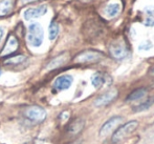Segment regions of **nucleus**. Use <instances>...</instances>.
I'll use <instances>...</instances> for the list:
<instances>
[{"label":"nucleus","instance_id":"nucleus-1","mask_svg":"<svg viewBox=\"0 0 154 144\" xmlns=\"http://www.w3.org/2000/svg\"><path fill=\"white\" fill-rule=\"evenodd\" d=\"M44 38V32L40 23L34 22L29 24V30H27V41L32 46L39 47L43 42Z\"/></svg>","mask_w":154,"mask_h":144},{"label":"nucleus","instance_id":"nucleus-2","mask_svg":"<svg viewBox=\"0 0 154 144\" xmlns=\"http://www.w3.org/2000/svg\"><path fill=\"white\" fill-rule=\"evenodd\" d=\"M137 126H138V121H136V120H131V121L125 123L123 126L118 128L114 132V134L112 135V142L118 143L120 141H122L123 139L127 138L131 133H133L137 128Z\"/></svg>","mask_w":154,"mask_h":144},{"label":"nucleus","instance_id":"nucleus-3","mask_svg":"<svg viewBox=\"0 0 154 144\" xmlns=\"http://www.w3.org/2000/svg\"><path fill=\"white\" fill-rule=\"evenodd\" d=\"M24 115L29 121L35 122V123H41L46 118V110L43 107L38 105H32L25 110Z\"/></svg>","mask_w":154,"mask_h":144},{"label":"nucleus","instance_id":"nucleus-4","mask_svg":"<svg viewBox=\"0 0 154 144\" xmlns=\"http://www.w3.org/2000/svg\"><path fill=\"white\" fill-rule=\"evenodd\" d=\"M104 58V54L97 51H84L80 53L77 57L75 58V62L77 63H94L99 62L101 59Z\"/></svg>","mask_w":154,"mask_h":144},{"label":"nucleus","instance_id":"nucleus-5","mask_svg":"<svg viewBox=\"0 0 154 144\" xmlns=\"http://www.w3.org/2000/svg\"><path fill=\"white\" fill-rule=\"evenodd\" d=\"M109 53L113 58L121 60V59H124L125 57H127L128 53H129V50H128L127 45L125 44L124 41L118 40L110 45Z\"/></svg>","mask_w":154,"mask_h":144},{"label":"nucleus","instance_id":"nucleus-6","mask_svg":"<svg viewBox=\"0 0 154 144\" xmlns=\"http://www.w3.org/2000/svg\"><path fill=\"white\" fill-rule=\"evenodd\" d=\"M118 95H119V91L116 88L109 89L108 91H106V93L102 94L101 96H99V97L94 100L93 104H94V106H97V107L107 105V104L111 103V102L118 97Z\"/></svg>","mask_w":154,"mask_h":144},{"label":"nucleus","instance_id":"nucleus-7","mask_svg":"<svg viewBox=\"0 0 154 144\" xmlns=\"http://www.w3.org/2000/svg\"><path fill=\"white\" fill-rule=\"evenodd\" d=\"M73 81V78L70 75H62L60 77H58L55 80L53 84V87L55 91H62L65 89H68L71 86Z\"/></svg>","mask_w":154,"mask_h":144},{"label":"nucleus","instance_id":"nucleus-8","mask_svg":"<svg viewBox=\"0 0 154 144\" xmlns=\"http://www.w3.org/2000/svg\"><path fill=\"white\" fill-rule=\"evenodd\" d=\"M47 12V5L43 4V5H39L36 8H29L24 11L23 13V17L25 20H32L35 18H39V17L45 15Z\"/></svg>","mask_w":154,"mask_h":144},{"label":"nucleus","instance_id":"nucleus-9","mask_svg":"<svg viewBox=\"0 0 154 144\" xmlns=\"http://www.w3.org/2000/svg\"><path fill=\"white\" fill-rule=\"evenodd\" d=\"M122 120H123V117H121V116H116V117H112L111 119L106 121L105 123L102 125L101 130H100V136H106V135H108L112 130H114V128L122 122Z\"/></svg>","mask_w":154,"mask_h":144},{"label":"nucleus","instance_id":"nucleus-10","mask_svg":"<svg viewBox=\"0 0 154 144\" xmlns=\"http://www.w3.org/2000/svg\"><path fill=\"white\" fill-rule=\"evenodd\" d=\"M18 46H19V43L17 38L14 35H10L5 42V45H4L3 50L1 52V56H3V57L4 56H10L11 54L15 53L18 50Z\"/></svg>","mask_w":154,"mask_h":144},{"label":"nucleus","instance_id":"nucleus-11","mask_svg":"<svg viewBox=\"0 0 154 144\" xmlns=\"http://www.w3.org/2000/svg\"><path fill=\"white\" fill-rule=\"evenodd\" d=\"M121 12V3L119 1H112L108 3L105 8V14L108 18H114Z\"/></svg>","mask_w":154,"mask_h":144},{"label":"nucleus","instance_id":"nucleus-12","mask_svg":"<svg viewBox=\"0 0 154 144\" xmlns=\"http://www.w3.org/2000/svg\"><path fill=\"white\" fill-rule=\"evenodd\" d=\"M84 125H85V121L83 119H75L68 125L67 132L70 135H77L83 130Z\"/></svg>","mask_w":154,"mask_h":144},{"label":"nucleus","instance_id":"nucleus-13","mask_svg":"<svg viewBox=\"0 0 154 144\" xmlns=\"http://www.w3.org/2000/svg\"><path fill=\"white\" fill-rule=\"evenodd\" d=\"M108 76L106 74H103V73H95L92 75L91 77V83L92 85L95 87V88H100L104 85V84L107 83V79H108Z\"/></svg>","mask_w":154,"mask_h":144},{"label":"nucleus","instance_id":"nucleus-14","mask_svg":"<svg viewBox=\"0 0 154 144\" xmlns=\"http://www.w3.org/2000/svg\"><path fill=\"white\" fill-rule=\"evenodd\" d=\"M68 60V55L66 53L62 54V55L57 56L56 58H54L53 60H51V62L47 64V69H57V67H60L64 64L66 61Z\"/></svg>","mask_w":154,"mask_h":144},{"label":"nucleus","instance_id":"nucleus-15","mask_svg":"<svg viewBox=\"0 0 154 144\" xmlns=\"http://www.w3.org/2000/svg\"><path fill=\"white\" fill-rule=\"evenodd\" d=\"M14 8L13 0H0V17L10 15Z\"/></svg>","mask_w":154,"mask_h":144},{"label":"nucleus","instance_id":"nucleus-16","mask_svg":"<svg viewBox=\"0 0 154 144\" xmlns=\"http://www.w3.org/2000/svg\"><path fill=\"white\" fill-rule=\"evenodd\" d=\"M144 24L146 27H154V8L149 6L144 11Z\"/></svg>","mask_w":154,"mask_h":144},{"label":"nucleus","instance_id":"nucleus-17","mask_svg":"<svg viewBox=\"0 0 154 144\" xmlns=\"http://www.w3.org/2000/svg\"><path fill=\"white\" fill-rule=\"evenodd\" d=\"M147 93H148V89H147L146 87H140V88L135 89V91H133L131 94H129L127 99H126V101L129 102V101H135V100L142 99V98H144L145 96L147 95Z\"/></svg>","mask_w":154,"mask_h":144},{"label":"nucleus","instance_id":"nucleus-18","mask_svg":"<svg viewBox=\"0 0 154 144\" xmlns=\"http://www.w3.org/2000/svg\"><path fill=\"white\" fill-rule=\"evenodd\" d=\"M26 60V57L24 55H16V56H11L8 59H5L4 64L8 65H15V64H20V63L24 62Z\"/></svg>","mask_w":154,"mask_h":144},{"label":"nucleus","instance_id":"nucleus-19","mask_svg":"<svg viewBox=\"0 0 154 144\" xmlns=\"http://www.w3.org/2000/svg\"><path fill=\"white\" fill-rule=\"evenodd\" d=\"M48 34H49V39L51 40H55L57 38L58 34H59V25L56 21H51L48 27Z\"/></svg>","mask_w":154,"mask_h":144},{"label":"nucleus","instance_id":"nucleus-20","mask_svg":"<svg viewBox=\"0 0 154 144\" xmlns=\"http://www.w3.org/2000/svg\"><path fill=\"white\" fill-rule=\"evenodd\" d=\"M153 104H154V97H151L148 100H146L145 102L140 103V105H137L136 107H134V110L135 112H143V110H146L149 107H151Z\"/></svg>","mask_w":154,"mask_h":144},{"label":"nucleus","instance_id":"nucleus-21","mask_svg":"<svg viewBox=\"0 0 154 144\" xmlns=\"http://www.w3.org/2000/svg\"><path fill=\"white\" fill-rule=\"evenodd\" d=\"M3 36H4V30H3V27H0V42H1L2 38H3Z\"/></svg>","mask_w":154,"mask_h":144},{"label":"nucleus","instance_id":"nucleus-22","mask_svg":"<svg viewBox=\"0 0 154 144\" xmlns=\"http://www.w3.org/2000/svg\"><path fill=\"white\" fill-rule=\"evenodd\" d=\"M34 1H37V0H21L22 3H29V2H34Z\"/></svg>","mask_w":154,"mask_h":144},{"label":"nucleus","instance_id":"nucleus-23","mask_svg":"<svg viewBox=\"0 0 154 144\" xmlns=\"http://www.w3.org/2000/svg\"><path fill=\"white\" fill-rule=\"evenodd\" d=\"M150 75L154 76V67H152V69H151V71H150Z\"/></svg>","mask_w":154,"mask_h":144},{"label":"nucleus","instance_id":"nucleus-24","mask_svg":"<svg viewBox=\"0 0 154 144\" xmlns=\"http://www.w3.org/2000/svg\"><path fill=\"white\" fill-rule=\"evenodd\" d=\"M82 2H90V1H92V0H81Z\"/></svg>","mask_w":154,"mask_h":144},{"label":"nucleus","instance_id":"nucleus-25","mask_svg":"<svg viewBox=\"0 0 154 144\" xmlns=\"http://www.w3.org/2000/svg\"><path fill=\"white\" fill-rule=\"evenodd\" d=\"M0 75H1V72H0Z\"/></svg>","mask_w":154,"mask_h":144}]
</instances>
